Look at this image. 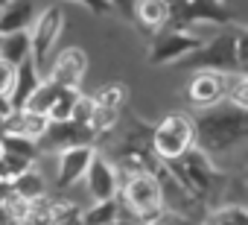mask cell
I'll list each match as a JSON object with an SVG mask.
<instances>
[{"label":"cell","mask_w":248,"mask_h":225,"mask_svg":"<svg viewBox=\"0 0 248 225\" xmlns=\"http://www.w3.org/2000/svg\"><path fill=\"white\" fill-rule=\"evenodd\" d=\"M193 117V132H196V149L219 170L225 173L228 158L245 152L248 144V111L236 108L231 102H219L213 108H202Z\"/></svg>","instance_id":"6da1fadb"},{"label":"cell","mask_w":248,"mask_h":225,"mask_svg":"<svg viewBox=\"0 0 248 225\" xmlns=\"http://www.w3.org/2000/svg\"><path fill=\"white\" fill-rule=\"evenodd\" d=\"M184 70H219V73H245L248 64V47H245V30L236 24L231 30H222L210 35L199 50L175 62Z\"/></svg>","instance_id":"7a4b0ae2"},{"label":"cell","mask_w":248,"mask_h":225,"mask_svg":"<svg viewBox=\"0 0 248 225\" xmlns=\"http://www.w3.org/2000/svg\"><path fill=\"white\" fill-rule=\"evenodd\" d=\"M120 216H135L140 225H152L161 208V187L152 173H120V193H117Z\"/></svg>","instance_id":"3957f363"},{"label":"cell","mask_w":248,"mask_h":225,"mask_svg":"<svg viewBox=\"0 0 248 225\" xmlns=\"http://www.w3.org/2000/svg\"><path fill=\"white\" fill-rule=\"evenodd\" d=\"M149 144H152V155H155L161 164L184 158V155L196 146L193 117L184 114V111H170V114H164V117L152 126Z\"/></svg>","instance_id":"277c9868"},{"label":"cell","mask_w":248,"mask_h":225,"mask_svg":"<svg viewBox=\"0 0 248 225\" xmlns=\"http://www.w3.org/2000/svg\"><path fill=\"white\" fill-rule=\"evenodd\" d=\"M62 27H64V12H62V6L53 3V6L41 9L35 15L32 27L27 30V35H30V59L38 67L41 76H44V70H47V64L53 59V50H56L59 35H62Z\"/></svg>","instance_id":"5b68a950"},{"label":"cell","mask_w":248,"mask_h":225,"mask_svg":"<svg viewBox=\"0 0 248 225\" xmlns=\"http://www.w3.org/2000/svg\"><path fill=\"white\" fill-rule=\"evenodd\" d=\"M202 44L204 38H199L196 32L184 27H164L149 47V64H175L184 56H190L193 50H199Z\"/></svg>","instance_id":"8992f818"},{"label":"cell","mask_w":248,"mask_h":225,"mask_svg":"<svg viewBox=\"0 0 248 225\" xmlns=\"http://www.w3.org/2000/svg\"><path fill=\"white\" fill-rule=\"evenodd\" d=\"M233 76H236V73L193 70V79L187 82V99H190V105H193L196 111H202V108H213V105L225 102Z\"/></svg>","instance_id":"52a82bcc"},{"label":"cell","mask_w":248,"mask_h":225,"mask_svg":"<svg viewBox=\"0 0 248 225\" xmlns=\"http://www.w3.org/2000/svg\"><path fill=\"white\" fill-rule=\"evenodd\" d=\"M85 73H88V56H85V50L64 47V50L53 53V59H50V64H47V70H44L41 79H47V82H53L59 88H79L82 79H85Z\"/></svg>","instance_id":"ba28073f"},{"label":"cell","mask_w":248,"mask_h":225,"mask_svg":"<svg viewBox=\"0 0 248 225\" xmlns=\"http://www.w3.org/2000/svg\"><path fill=\"white\" fill-rule=\"evenodd\" d=\"M82 184H85V190L93 202H111L120 193V173H117L111 158H105L102 152H93Z\"/></svg>","instance_id":"9c48e42d"},{"label":"cell","mask_w":248,"mask_h":225,"mask_svg":"<svg viewBox=\"0 0 248 225\" xmlns=\"http://www.w3.org/2000/svg\"><path fill=\"white\" fill-rule=\"evenodd\" d=\"M93 138L96 135L88 126H76L70 120H64V123H47V129H44L41 141L35 144V149H38V155L41 152L59 155L64 149H73V146H93Z\"/></svg>","instance_id":"30bf717a"},{"label":"cell","mask_w":248,"mask_h":225,"mask_svg":"<svg viewBox=\"0 0 248 225\" xmlns=\"http://www.w3.org/2000/svg\"><path fill=\"white\" fill-rule=\"evenodd\" d=\"M93 146H73V149H64L59 152L53 161H56V187L59 190H70L76 184H82L85 173H88V164L93 158Z\"/></svg>","instance_id":"8fae6325"},{"label":"cell","mask_w":248,"mask_h":225,"mask_svg":"<svg viewBox=\"0 0 248 225\" xmlns=\"http://www.w3.org/2000/svg\"><path fill=\"white\" fill-rule=\"evenodd\" d=\"M47 117L44 114H35V111H9V114L0 120V129H3V138H24L30 144H38L44 129H47Z\"/></svg>","instance_id":"7c38bea8"},{"label":"cell","mask_w":248,"mask_h":225,"mask_svg":"<svg viewBox=\"0 0 248 225\" xmlns=\"http://www.w3.org/2000/svg\"><path fill=\"white\" fill-rule=\"evenodd\" d=\"M38 15L35 0H12V3L0 6V35L9 32H27Z\"/></svg>","instance_id":"4fadbf2b"},{"label":"cell","mask_w":248,"mask_h":225,"mask_svg":"<svg viewBox=\"0 0 248 225\" xmlns=\"http://www.w3.org/2000/svg\"><path fill=\"white\" fill-rule=\"evenodd\" d=\"M38 85H41V73L32 64V59L18 64L15 67V85H12V94H9V111H21L27 105V99L35 94Z\"/></svg>","instance_id":"5bb4252c"},{"label":"cell","mask_w":248,"mask_h":225,"mask_svg":"<svg viewBox=\"0 0 248 225\" xmlns=\"http://www.w3.org/2000/svg\"><path fill=\"white\" fill-rule=\"evenodd\" d=\"M170 12H172V3L170 0H138L135 6V18L146 32H161L164 27H170Z\"/></svg>","instance_id":"9a60e30c"},{"label":"cell","mask_w":248,"mask_h":225,"mask_svg":"<svg viewBox=\"0 0 248 225\" xmlns=\"http://www.w3.org/2000/svg\"><path fill=\"white\" fill-rule=\"evenodd\" d=\"M9 190L15 193V196H21V199H27V202H35V199H41V196H47V176L32 164L30 170H24V173H18L12 181H9Z\"/></svg>","instance_id":"2e32d148"},{"label":"cell","mask_w":248,"mask_h":225,"mask_svg":"<svg viewBox=\"0 0 248 225\" xmlns=\"http://www.w3.org/2000/svg\"><path fill=\"white\" fill-rule=\"evenodd\" d=\"M27 59H30V35H27V32L0 35V62L18 67V64H24Z\"/></svg>","instance_id":"e0dca14e"},{"label":"cell","mask_w":248,"mask_h":225,"mask_svg":"<svg viewBox=\"0 0 248 225\" xmlns=\"http://www.w3.org/2000/svg\"><path fill=\"white\" fill-rule=\"evenodd\" d=\"M117 219H120V205L117 199H111V202H93L91 208L79 210L76 225H114Z\"/></svg>","instance_id":"ac0fdd59"},{"label":"cell","mask_w":248,"mask_h":225,"mask_svg":"<svg viewBox=\"0 0 248 225\" xmlns=\"http://www.w3.org/2000/svg\"><path fill=\"white\" fill-rule=\"evenodd\" d=\"M126 94H129V88L123 85V82H105V85H99L91 94V99H93L96 108H114V111H120L123 102H126Z\"/></svg>","instance_id":"d6986e66"},{"label":"cell","mask_w":248,"mask_h":225,"mask_svg":"<svg viewBox=\"0 0 248 225\" xmlns=\"http://www.w3.org/2000/svg\"><path fill=\"white\" fill-rule=\"evenodd\" d=\"M202 225H248V210L242 205H222L204 213Z\"/></svg>","instance_id":"ffe728a7"},{"label":"cell","mask_w":248,"mask_h":225,"mask_svg":"<svg viewBox=\"0 0 248 225\" xmlns=\"http://www.w3.org/2000/svg\"><path fill=\"white\" fill-rule=\"evenodd\" d=\"M59 85H53V82H47V79H41V85L35 88V94L27 99V111H35V114H44L47 117V111L53 108V102H56V96H59Z\"/></svg>","instance_id":"44dd1931"},{"label":"cell","mask_w":248,"mask_h":225,"mask_svg":"<svg viewBox=\"0 0 248 225\" xmlns=\"http://www.w3.org/2000/svg\"><path fill=\"white\" fill-rule=\"evenodd\" d=\"M79 94H82L79 88H62L59 96H56V102H53V108L47 111V120H50V123H64V120H70V111H73V102H76Z\"/></svg>","instance_id":"7402d4cb"},{"label":"cell","mask_w":248,"mask_h":225,"mask_svg":"<svg viewBox=\"0 0 248 225\" xmlns=\"http://www.w3.org/2000/svg\"><path fill=\"white\" fill-rule=\"evenodd\" d=\"M225 102H231V105H236V108H245V111H248V79H245V73H236V76H233V82H231V88H228Z\"/></svg>","instance_id":"603a6c76"},{"label":"cell","mask_w":248,"mask_h":225,"mask_svg":"<svg viewBox=\"0 0 248 225\" xmlns=\"http://www.w3.org/2000/svg\"><path fill=\"white\" fill-rule=\"evenodd\" d=\"M91 114H93V99H91V94H79L76 102H73V111H70V123L88 126L91 123Z\"/></svg>","instance_id":"cb8c5ba5"},{"label":"cell","mask_w":248,"mask_h":225,"mask_svg":"<svg viewBox=\"0 0 248 225\" xmlns=\"http://www.w3.org/2000/svg\"><path fill=\"white\" fill-rule=\"evenodd\" d=\"M12 85H15V67L0 62V99L9 102V94H12Z\"/></svg>","instance_id":"d4e9b609"},{"label":"cell","mask_w":248,"mask_h":225,"mask_svg":"<svg viewBox=\"0 0 248 225\" xmlns=\"http://www.w3.org/2000/svg\"><path fill=\"white\" fill-rule=\"evenodd\" d=\"M105 3H108V9L120 12L126 21H132V18H135V6H138V0H105Z\"/></svg>","instance_id":"484cf974"},{"label":"cell","mask_w":248,"mask_h":225,"mask_svg":"<svg viewBox=\"0 0 248 225\" xmlns=\"http://www.w3.org/2000/svg\"><path fill=\"white\" fill-rule=\"evenodd\" d=\"M73 3H82V6H85V9H91L93 15H108V12H111L105 0H73Z\"/></svg>","instance_id":"4316f807"},{"label":"cell","mask_w":248,"mask_h":225,"mask_svg":"<svg viewBox=\"0 0 248 225\" xmlns=\"http://www.w3.org/2000/svg\"><path fill=\"white\" fill-rule=\"evenodd\" d=\"M114 225H140V222H138L135 216H120V219H117Z\"/></svg>","instance_id":"83f0119b"},{"label":"cell","mask_w":248,"mask_h":225,"mask_svg":"<svg viewBox=\"0 0 248 225\" xmlns=\"http://www.w3.org/2000/svg\"><path fill=\"white\" fill-rule=\"evenodd\" d=\"M0 225H9V222H6V216H3V213H0Z\"/></svg>","instance_id":"f1b7e54d"},{"label":"cell","mask_w":248,"mask_h":225,"mask_svg":"<svg viewBox=\"0 0 248 225\" xmlns=\"http://www.w3.org/2000/svg\"><path fill=\"white\" fill-rule=\"evenodd\" d=\"M6 3H12V0H0V6H6Z\"/></svg>","instance_id":"f546056e"},{"label":"cell","mask_w":248,"mask_h":225,"mask_svg":"<svg viewBox=\"0 0 248 225\" xmlns=\"http://www.w3.org/2000/svg\"><path fill=\"white\" fill-rule=\"evenodd\" d=\"M0 120H3V117H0ZM0 138H3V129H0Z\"/></svg>","instance_id":"4dcf8cb0"}]
</instances>
